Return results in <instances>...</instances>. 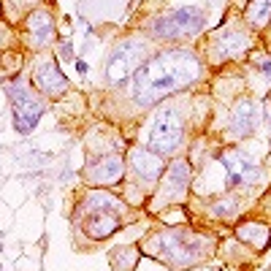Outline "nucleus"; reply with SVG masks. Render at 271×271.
Returning a JSON list of instances; mask_svg holds the SVG:
<instances>
[{
	"label": "nucleus",
	"instance_id": "nucleus-6",
	"mask_svg": "<svg viewBox=\"0 0 271 271\" xmlns=\"http://www.w3.org/2000/svg\"><path fill=\"white\" fill-rule=\"evenodd\" d=\"M149 60V52H147V44L141 41V38H125V41L117 44V49L111 52L109 57V65H106V76L111 84H125L127 79L136 76V71H139L144 62Z\"/></svg>",
	"mask_w": 271,
	"mask_h": 271
},
{
	"label": "nucleus",
	"instance_id": "nucleus-5",
	"mask_svg": "<svg viewBox=\"0 0 271 271\" xmlns=\"http://www.w3.org/2000/svg\"><path fill=\"white\" fill-rule=\"evenodd\" d=\"M206 27V11L198 6H179L174 11L160 14L152 25H149V36L160 38V41H187L195 38Z\"/></svg>",
	"mask_w": 271,
	"mask_h": 271
},
{
	"label": "nucleus",
	"instance_id": "nucleus-18",
	"mask_svg": "<svg viewBox=\"0 0 271 271\" xmlns=\"http://www.w3.org/2000/svg\"><path fill=\"white\" fill-rule=\"evenodd\" d=\"M136 260H139V247H133V244H127L119 252L111 255V263H114L117 271H130L136 266Z\"/></svg>",
	"mask_w": 271,
	"mask_h": 271
},
{
	"label": "nucleus",
	"instance_id": "nucleus-10",
	"mask_svg": "<svg viewBox=\"0 0 271 271\" xmlns=\"http://www.w3.org/2000/svg\"><path fill=\"white\" fill-rule=\"evenodd\" d=\"M187 187H190V163L185 160V157H177L168 171H165V179L160 190H157L155 201L157 206H168V204H182L187 195Z\"/></svg>",
	"mask_w": 271,
	"mask_h": 271
},
{
	"label": "nucleus",
	"instance_id": "nucleus-20",
	"mask_svg": "<svg viewBox=\"0 0 271 271\" xmlns=\"http://www.w3.org/2000/svg\"><path fill=\"white\" fill-rule=\"evenodd\" d=\"M60 57H62V60H74V52H71V44H68V41L60 46Z\"/></svg>",
	"mask_w": 271,
	"mask_h": 271
},
{
	"label": "nucleus",
	"instance_id": "nucleus-11",
	"mask_svg": "<svg viewBox=\"0 0 271 271\" xmlns=\"http://www.w3.org/2000/svg\"><path fill=\"white\" fill-rule=\"evenodd\" d=\"M33 84H36L38 92L52 95V98L68 92V79L60 71L57 60L49 57V54H44V57L36 60V65H33Z\"/></svg>",
	"mask_w": 271,
	"mask_h": 271
},
{
	"label": "nucleus",
	"instance_id": "nucleus-23",
	"mask_svg": "<svg viewBox=\"0 0 271 271\" xmlns=\"http://www.w3.org/2000/svg\"><path fill=\"white\" fill-rule=\"evenodd\" d=\"M0 250H3V244H0Z\"/></svg>",
	"mask_w": 271,
	"mask_h": 271
},
{
	"label": "nucleus",
	"instance_id": "nucleus-14",
	"mask_svg": "<svg viewBox=\"0 0 271 271\" xmlns=\"http://www.w3.org/2000/svg\"><path fill=\"white\" fill-rule=\"evenodd\" d=\"M255 125H258V103L252 98H242L230 109V117H228V133L236 136V139H247Z\"/></svg>",
	"mask_w": 271,
	"mask_h": 271
},
{
	"label": "nucleus",
	"instance_id": "nucleus-3",
	"mask_svg": "<svg viewBox=\"0 0 271 271\" xmlns=\"http://www.w3.org/2000/svg\"><path fill=\"white\" fill-rule=\"evenodd\" d=\"M79 214L84 217V230L87 236L100 242L109 239L111 233H117L122 228V204L119 198L109 195V193H90L79 206Z\"/></svg>",
	"mask_w": 271,
	"mask_h": 271
},
{
	"label": "nucleus",
	"instance_id": "nucleus-15",
	"mask_svg": "<svg viewBox=\"0 0 271 271\" xmlns=\"http://www.w3.org/2000/svg\"><path fill=\"white\" fill-rule=\"evenodd\" d=\"M27 44L33 46V49H46V46L52 44L54 38V19L49 11H33L27 17Z\"/></svg>",
	"mask_w": 271,
	"mask_h": 271
},
{
	"label": "nucleus",
	"instance_id": "nucleus-13",
	"mask_svg": "<svg viewBox=\"0 0 271 271\" xmlns=\"http://www.w3.org/2000/svg\"><path fill=\"white\" fill-rule=\"evenodd\" d=\"M163 168H165V157L155 155L152 149L147 147L130 149V171L141 185H155L163 177Z\"/></svg>",
	"mask_w": 271,
	"mask_h": 271
},
{
	"label": "nucleus",
	"instance_id": "nucleus-16",
	"mask_svg": "<svg viewBox=\"0 0 271 271\" xmlns=\"http://www.w3.org/2000/svg\"><path fill=\"white\" fill-rule=\"evenodd\" d=\"M244 22L255 33H263V30L271 25V0H247Z\"/></svg>",
	"mask_w": 271,
	"mask_h": 271
},
{
	"label": "nucleus",
	"instance_id": "nucleus-12",
	"mask_svg": "<svg viewBox=\"0 0 271 271\" xmlns=\"http://www.w3.org/2000/svg\"><path fill=\"white\" fill-rule=\"evenodd\" d=\"M125 174V160L119 155H103L98 160H90L84 168V179L95 187H109L117 185Z\"/></svg>",
	"mask_w": 271,
	"mask_h": 271
},
{
	"label": "nucleus",
	"instance_id": "nucleus-22",
	"mask_svg": "<svg viewBox=\"0 0 271 271\" xmlns=\"http://www.w3.org/2000/svg\"><path fill=\"white\" fill-rule=\"evenodd\" d=\"M0 268H3V263H0Z\"/></svg>",
	"mask_w": 271,
	"mask_h": 271
},
{
	"label": "nucleus",
	"instance_id": "nucleus-2",
	"mask_svg": "<svg viewBox=\"0 0 271 271\" xmlns=\"http://www.w3.org/2000/svg\"><path fill=\"white\" fill-rule=\"evenodd\" d=\"M155 242H160L163 250H155L157 260L171 263V268H193L195 263L212 255V239L204 233H190V230H165L157 233Z\"/></svg>",
	"mask_w": 271,
	"mask_h": 271
},
{
	"label": "nucleus",
	"instance_id": "nucleus-7",
	"mask_svg": "<svg viewBox=\"0 0 271 271\" xmlns=\"http://www.w3.org/2000/svg\"><path fill=\"white\" fill-rule=\"evenodd\" d=\"M252 33L247 30V22L244 25H225L220 30H214L209 36V54H212V62L220 65V62H228V60H239L244 57L247 52L252 49Z\"/></svg>",
	"mask_w": 271,
	"mask_h": 271
},
{
	"label": "nucleus",
	"instance_id": "nucleus-4",
	"mask_svg": "<svg viewBox=\"0 0 271 271\" xmlns=\"http://www.w3.org/2000/svg\"><path fill=\"white\" fill-rule=\"evenodd\" d=\"M185 117L177 106H163L155 111V117L149 119V130H147V149H152L155 155L168 157L182 147L185 141Z\"/></svg>",
	"mask_w": 271,
	"mask_h": 271
},
{
	"label": "nucleus",
	"instance_id": "nucleus-19",
	"mask_svg": "<svg viewBox=\"0 0 271 271\" xmlns=\"http://www.w3.org/2000/svg\"><path fill=\"white\" fill-rule=\"evenodd\" d=\"M236 212H239V198L236 195H225V198H220V201L212 204V214L217 220H228V217H233Z\"/></svg>",
	"mask_w": 271,
	"mask_h": 271
},
{
	"label": "nucleus",
	"instance_id": "nucleus-17",
	"mask_svg": "<svg viewBox=\"0 0 271 271\" xmlns=\"http://www.w3.org/2000/svg\"><path fill=\"white\" fill-rule=\"evenodd\" d=\"M236 236L242 239V242L255 244V250H266L271 244V228L266 222H242V225L236 228Z\"/></svg>",
	"mask_w": 271,
	"mask_h": 271
},
{
	"label": "nucleus",
	"instance_id": "nucleus-9",
	"mask_svg": "<svg viewBox=\"0 0 271 271\" xmlns=\"http://www.w3.org/2000/svg\"><path fill=\"white\" fill-rule=\"evenodd\" d=\"M217 163L222 165V171H225V182H222L225 190L250 187L263 177L258 160H255L252 155L242 152V149H225V152H220Z\"/></svg>",
	"mask_w": 271,
	"mask_h": 271
},
{
	"label": "nucleus",
	"instance_id": "nucleus-8",
	"mask_svg": "<svg viewBox=\"0 0 271 271\" xmlns=\"http://www.w3.org/2000/svg\"><path fill=\"white\" fill-rule=\"evenodd\" d=\"M6 92H9V100H11V114H14V130L17 133H30L33 127L38 125V119L44 114V103L41 98L30 90L27 84L22 82H14L6 87Z\"/></svg>",
	"mask_w": 271,
	"mask_h": 271
},
{
	"label": "nucleus",
	"instance_id": "nucleus-21",
	"mask_svg": "<svg viewBox=\"0 0 271 271\" xmlns=\"http://www.w3.org/2000/svg\"><path fill=\"white\" fill-rule=\"evenodd\" d=\"M76 71H79V74H87V62L84 60H76Z\"/></svg>",
	"mask_w": 271,
	"mask_h": 271
},
{
	"label": "nucleus",
	"instance_id": "nucleus-1",
	"mask_svg": "<svg viewBox=\"0 0 271 271\" xmlns=\"http://www.w3.org/2000/svg\"><path fill=\"white\" fill-rule=\"evenodd\" d=\"M204 74V62L193 49L177 46L152 54L133 76V100L141 109H149L163 98L193 87Z\"/></svg>",
	"mask_w": 271,
	"mask_h": 271
}]
</instances>
